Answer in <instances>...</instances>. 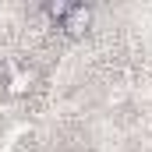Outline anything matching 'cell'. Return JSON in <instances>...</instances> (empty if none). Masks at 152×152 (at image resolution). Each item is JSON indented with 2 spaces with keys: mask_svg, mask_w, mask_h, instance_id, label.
Here are the masks:
<instances>
[{
  "mask_svg": "<svg viewBox=\"0 0 152 152\" xmlns=\"http://www.w3.org/2000/svg\"><path fill=\"white\" fill-rule=\"evenodd\" d=\"M92 18H96V11H92L88 4H71L67 14H64V21H60L57 28H64L71 39H78V36H85V32L92 28Z\"/></svg>",
  "mask_w": 152,
  "mask_h": 152,
  "instance_id": "6da1fadb",
  "label": "cell"
},
{
  "mask_svg": "<svg viewBox=\"0 0 152 152\" xmlns=\"http://www.w3.org/2000/svg\"><path fill=\"white\" fill-rule=\"evenodd\" d=\"M4 71H7V88H11V92H28V88H32V71H28V67H18V64H7V67H4Z\"/></svg>",
  "mask_w": 152,
  "mask_h": 152,
  "instance_id": "7a4b0ae2",
  "label": "cell"
},
{
  "mask_svg": "<svg viewBox=\"0 0 152 152\" xmlns=\"http://www.w3.org/2000/svg\"><path fill=\"white\" fill-rule=\"evenodd\" d=\"M67 7H71V4H46V18H50L53 25H60L64 14H67Z\"/></svg>",
  "mask_w": 152,
  "mask_h": 152,
  "instance_id": "3957f363",
  "label": "cell"
}]
</instances>
